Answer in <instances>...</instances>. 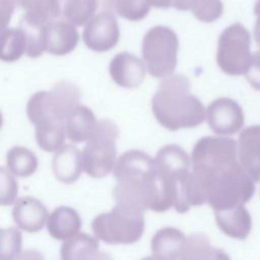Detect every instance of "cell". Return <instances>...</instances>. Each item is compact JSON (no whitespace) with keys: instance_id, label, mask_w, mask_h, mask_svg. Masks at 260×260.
<instances>
[{"instance_id":"cell-3","label":"cell","mask_w":260,"mask_h":260,"mask_svg":"<svg viewBox=\"0 0 260 260\" xmlns=\"http://www.w3.org/2000/svg\"><path fill=\"white\" fill-rule=\"evenodd\" d=\"M144 209L126 202H117L109 211L95 216L91 222L94 236L108 244H133L144 231Z\"/></svg>"},{"instance_id":"cell-18","label":"cell","mask_w":260,"mask_h":260,"mask_svg":"<svg viewBox=\"0 0 260 260\" xmlns=\"http://www.w3.org/2000/svg\"><path fill=\"white\" fill-rule=\"evenodd\" d=\"M214 216L220 231L231 238L245 240L251 232V215L244 204L229 209L214 210Z\"/></svg>"},{"instance_id":"cell-5","label":"cell","mask_w":260,"mask_h":260,"mask_svg":"<svg viewBox=\"0 0 260 260\" xmlns=\"http://www.w3.org/2000/svg\"><path fill=\"white\" fill-rule=\"evenodd\" d=\"M118 137L119 128L113 121L109 119L98 121L82 151L83 170L88 176L101 179L113 171Z\"/></svg>"},{"instance_id":"cell-11","label":"cell","mask_w":260,"mask_h":260,"mask_svg":"<svg viewBox=\"0 0 260 260\" xmlns=\"http://www.w3.org/2000/svg\"><path fill=\"white\" fill-rule=\"evenodd\" d=\"M209 128L219 135H232L242 129L245 117L241 106L230 98H218L206 109Z\"/></svg>"},{"instance_id":"cell-4","label":"cell","mask_w":260,"mask_h":260,"mask_svg":"<svg viewBox=\"0 0 260 260\" xmlns=\"http://www.w3.org/2000/svg\"><path fill=\"white\" fill-rule=\"evenodd\" d=\"M254 192V181L240 162H235L215 171L206 203L213 210L229 209L248 202Z\"/></svg>"},{"instance_id":"cell-20","label":"cell","mask_w":260,"mask_h":260,"mask_svg":"<svg viewBox=\"0 0 260 260\" xmlns=\"http://www.w3.org/2000/svg\"><path fill=\"white\" fill-rule=\"evenodd\" d=\"M82 221L78 212L69 206H60L47 219V230L56 240L65 241L78 234Z\"/></svg>"},{"instance_id":"cell-25","label":"cell","mask_w":260,"mask_h":260,"mask_svg":"<svg viewBox=\"0 0 260 260\" xmlns=\"http://www.w3.org/2000/svg\"><path fill=\"white\" fill-rule=\"evenodd\" d=\"M177 10H190L200 21L212 22L218 19L223 12L221 0H173Z\"/></svg>"},{"instance_id":"cell-23","label":"cell","mask_w":260,"mask_h":260,"mask_svg":"<svg viewBox=\"0 0 260 260\" xmlns=\"http://www.w3.org/2000/svg\"><path fill=\"white\" fill-rule=\"evenodd\" d=\"M60 253L64 260L96 259L100 258L99 242L94 237L79 233L64 241Z\"/></svg>"},{"instance_id":"cell-21","label":"cell","mask_w":260,"mask_h":260,"mask_svg":"<svg viewBox=\"0 0 260 260\" xmlns=\"http://www.w3.org/2000/svg\"><path fill=\"white\" fill-rule=\"evenodd\" d=\"M96 123L93 112L83 105H78L65 118L66 136L75 143L87 141Z\"/></svg>"},{"instance_id":"cell-31","label":"cell","mask_w":260,"mask_h":260,"mask_svg":"<svg viewBox=\"0 0 260 260\" xmlns=\"http://www.w3.org/2000/svg\"><path fill=\"white\" fill-rule=\"evenodd\" d=\"M21 233L15 228H7L1 230L0 259L14 260L18 259L21 253Z\"/></svg>"},{"instance_id":"cell-30","label":"cell","mask_w":260,"mask_h":260,"mask_svg":"<svg viewBox=\"0 0 260 260\" xmlns=\"http://www.w3.org/2000/svg\"><path fill=\"white\" fill-rule=\"evenodd\" d=\"M21 8L25 10V14L46 24L61 17L57 0H26Z\"/></svg>"},{"instance_id":"cell-37","label":"cell","mask_w":260,"mask_h":260,"mask_svg":"<svg viewBox=\"0 0 260 260\" xmlns=\"http://www.w3.org/2000/svg\"><path fill=\"white\" fill-rule=\"evenodd\" d=\"M254 13L257 17L260 16V0H257L254 6Z\"/></svg>"},{"instance_id":"cell-22","label":"cell","mask_w":260,"mask_h":260,"mask_svg":"<svg viewBox=\"0 0 260 260\" xmlns=\"http://www.w3.org/2000/svg\"><path fill=\"white\" fill-rule=\"evenodd\" d=\"M80 90L78 86L70 81L57 82L51 91H48V101L53 112L63 120L78 106Z\"/></svg>"},{"instance_id":"cell-16","label":"cell","mask_w":260,"mask_h":260,"mask_svg":"<svg viewBox=\"0 0 260 260\" xmlns=\"http://www.w3.org/2000/svg\"><path fill=\"white\" fill-rule=\"evenodd\" d=\"M73 23L67 20H53L46 27V51L63 56L73 51L79 41V34Z\"/></svg>"},{"instance_id":"cell-28","label":"cell","mask_w":260,"mask_h":260,"mask_svg":"<svg viewBox=\"0 0 260 260\" xmlns=\"http://www.w3.org/2000/svg\"><path fill=\"white\" fill-rule=\"evenodd\" d=\"M6 165L10 173L17 177H28L38 168V158L34 152L23 146L10 148L6 155Z\"/></svg>"},{"instance_id":"cell-13","label":"cell","mask_w":260,"mask_h":260,"mask_svg":"<svg viewBox=\"0 0 260 260\" xmlns=\"http://www.w3.org/2000/svg\"><path fill=\"white\" fill-rule=\"evenodd\" d=\"M109 71L112 79L118 85L125 88H136L145 77L146 66L135 55L122 52L111 60Z\"/></svg>"},{"instance_id":"cell-10","label":"cell","mask_w":260,"mask_h":260,"mask_svg":"<svg viewBox=\"0 0 260 260\" xmlns=\"http://www.w3.org/2000/svg\"><path fill=\"white\" fill-rule=\"evenodd\" d=\"M191 162L204 165L216 171L226 168L238 162L237 142L226 137H202L193 147Z\"/></svg>"},{"instance_id":"cell-27","label":"cell","mask_w":260,"mask_h":260,"mask_svg":"<svg viewBox=\"0 0 260 260\" xmlns=\"http://www.w3.org/2000/svg\"><path fill=\"white\" fill-rule=\"evenodd\" d=\"M26 38L24 31L18 27L1 28V60L13 62L26 52Z\"/></svg>"},{"instance_id":"cell-15","label":"cell","mask_w":260,"mask_h":260,"mask_svg":"<svg viewBox=\"0 0 260 260\" xmlns=\"http://www.w3.org/2000/svg\"><path fill=\"white\" fill-rule=\"evenodd\" d=\"M12 217L18 228L27 233L41 231L48 219L46 206L30 196L19 198L12 209Z\"/></svg>"},{"instance_id":"cell-29","label":"cell","mask_w":260,"mask_h":260,"mask_svg":"<svg viewBox=\"0 0 260 260\" xmlns=\"http://www.w3.org/2000/svg\"><path fill=\"white\" fill-rule=\"evenodd\" d=\"M221 250L211 247L205 235L196 233L186 238L182 259L226 258Z\"/></svg>"},{"instance_id":"cell-9","label":"cell","mask_w":260,"mask_h":260,"mask_svg":"<svg viewBox=\"0 0 260 260\" xmlns=\"http://www.w3.org/2000/svg\"><path fill=\"white\" fill-rule=\"evenodd\" d=\"M251 37L249 30L236 22L225 27L218 38L216 62L229 75L246 74L250 67Z\"/></svg>"},{"instance_id":"cell-14","label":"cell","mask_w":260,"mask_h":260,"mask_svg":"<svg viewBox=\"0 0 260 260\" xmlns=\"http://www.w3.org/2000/svg\"><path fill=\"white\" fill-rule=\"evenodd\" d=\"M239 162L254 182L260 180V126L244 129L238 141Z\"/></svg>"},{"instance_id":"cell-36","label":"cell","mask_w":260,"mask_h":260,"mask_svg":"<svg viewBox=\"0 0 260 260\" xmlns=\"http://www.w3.org/2000/svg\"><path fill=\"white\" fill-rule=\"evenodd\" d=\"M254 38L257 46L260 48V16L257 17L256 23L254 25Z\"/></svg>"},{"instance_id":"cell-19","label":"cell","mask_w":260,"mask_h":260,"mask_svg":"<svg viewBox=\"0 0 260 260\" xmlns=\"http://www.w3.org/2000/svg\"><path fill=\"white\" fill-rule=\"evenodd\" d=\"M185 235L178 229L166 226L158 230L151 239L152 258L154 259H182Z\"/></svg>"},{"instance_id":"cell-24","label":"cell","mask_w":260,"mask_h":260,"mask_svg":"<svg viewBox=\"0 0 260 260\" xmlns=\"http://www.w3.org/2000/svg\"><path fill=\"white\" fill-rule=\"evenodd\" d=\"M19 27L24 31L26 38L25 54L30 58H37L46 51V27L47 24L25 14L20 18Z\"/></svg>"},{"instance_id":"cell-32","label":"cell","mask_w":260,"mask_h":260,"mask_svg":"<svg viewBox=\"0 0 260 260\" xmlns=\"http://www.w3.org/2000/svg\"><path fill=\"white\" fill-rule=\"evenodd\" d=\"M114 6L121 17L130 21H139L148 14L151 5L148 0H115Z\"/></svg>"},{"instance_id":"cell-38","label":"cell","mask_w":260,"mask_h":260,"mask_svg":"<svg viewBox=\"0 0 260 260\" xmlns=\"http://www.w3.org/2000/svg\"><path fill=\"white\" fill-rule=\"evenodd\" d=\"M7 1H9L10 3H12L14 6H16V7H20L21 8V6H22V4L26 1V0H7Z\"/></svg>"},{"instance_id":"cell-34","label":"cell","mask_w":260,"mask_h":260,"mask_svg":"<svg viewBox=\"0 0 260 260\" xmlns=\"http://www.w3.org/2000/svg\"><path fill=\"white\" fill-rule=\"evenodd\" d=\"M246 78L252 87L260 90V51L252 54L250 67L246 72Z\"/></svg>"},{"instance_id":"cell-35","label":"cell","mask_w":260,"mask_h":260,"mask_svg":"<svg viewBox=\"0 0 260 260\" xmlns=\"http://www.w3.org/2000/svg\"><path fill=\"white\" fill-rule=\"evenodd\" d=\"M148 2L151 6L157 8H169L173 6V0H148Z\"/></svg>"},{"instance_id":"cell-12","label":"cell","mask_w":260,"mask_h":260,"mask_svg":"<svg viewBox=\"0 0 260 260\" xmlns=\"http://www.w3.org/2000/svg\"><path fill=\"white\" fill-rule=\"evenodd\" d=\"M120 38L116 17L110 12H101L91 17L82 32L86 47L94 52H106L114 48Z\"/></svg>"},{"instance_id":"cell-8","label":"cell","mask_w":260,"mask_h":260,"mask_svg":"<svg viewBox=\"0 0 260 260\" xmlns=\"http://www.w3.org/2000/svg\"><path fill=\"white\" fill-rule=\"evenodd\" d=\"M26 114L36 128V140L45 151H56L65 140V120L58 117L48 102V91H38L26 104Z\"/></svg>"},{"instance_id":"cell-26","label":"cell","mask_w":260,"mask_h":260,"mask_svg":"<svg viewBox=\"0 0 260 260\" xmlns=\"http://www.w3.org/2000/svg\"><path fill=\"white\" fill-rule=\"evenodd\" d=\"M61 17L76 26L86 23L98 7V0H57Z\"/></svg>"},{"instance_id":"cell-33","label":"cell","mask_w":260,"mask_h":260,"mask_svg":"<svg viewBox=\"0 0 260 260\" xmlns=\"http://www.w3.org/2000/svg\"><path fill=\"white\" fill-rule=\"evenodd\" d=\"M18 193L17 181L4 168L0 171V203L3 206L15 202Z\"/></svg>"},{"instance_id":"cell-17","label":"cell","mask_w":260,"mask_h":260,"mask_svg":"<svg viewBox=\"0 0 260 260\" xmlns=\"http://www.w3.org/2000/svg\"><path fill=\"white\" fill-rule=\"evenodd\" d=\"M83 169L82 153L72 144H63L56 150L52 159V170L55 177L62 183L75 182Z\"/></svg>"},{"instance_id":"cell-6","label":"cell","mask_w":260,"mask_h":260,"mask_svg":"<svg viewBox=\"0 0 260 260\" xmlns=\"http://www.w3.org/2000/svg\"><path fill=\"white\" fill-rule=\"evenodd\" d=\"M179 40L176 32L165 25L151 27L143 37L142 58L148 73L155 78L173 74L177 65Z\"/></svg>"},{"instance_id":"cell-1","label":"cell","mask_w":260,"mask_h":260,"mask_svg":"<svg viewBox=\"0 0 260 260\" xmlns=\"http://www.w3.org/2000/svg\"><path fill=\"white\" fill-rule=\"evenodd\" d=\"M113 175L117 180L112 191L116 202L131 203L156 212L173 207L169 183L158 172L154 158L146 152L127 150L116 160Z\"/></svg>"},{"instance_id":"cell-2","label":"cell","mask_w":260,"mask_h":260,"mask_svg":"<svg viewBox=\"0 0 260 260\" xmlns=\"http://www.w3.org/2000/svg\"><path fill=\"white\" fill-rule=\"evenodd\" d=\"M190 87L189 79L180 73L161 78L151 100L153 115L161 126L176 131L196 127L204 121V107L190 93Z\"/></svg>"},{"instance_id":"cell-7","label":"cell","mask_w":260,"mask_h":260,"mask_svg":"<svg viewBox=\"0 0 260 260\" xmlns=\"http://www.w3.org/2000/svg\"><path fill=\"white\" fill-rule=\"evenodd\" d=\"M155 165L168 181L174 197L173 207L177 212L189 211L188 182L190 178V159L187 152L176 144H167L156 153Z\"/></svg>"}]
</instances>
